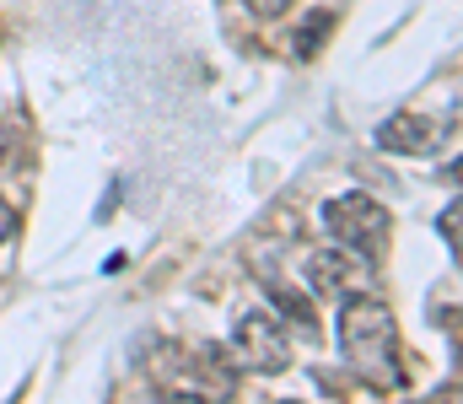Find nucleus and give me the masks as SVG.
I'll list each match as a JSON object with an SVG mask.
<instances>
[{
	"label": "nucleus",
	"mask_w": 463,
	"mask_h": 404,
	"mask_svg": "<svg viewBox=\"0 0 463 404\" xmlns=\"http://www.w3.org/2000/svg\"><path fill=\"white\" fill-rule=\"evenodd\" d=\"M248 11H253L259 22H275V16H286V11H291V0H248Z\"/></svg>",
	"instance_id": "nucleus-7"
},
{
	"label": "nucleus",
	"mask_w": 463,
	"mask_h": 404,
	"mask_svg": "<svg viewBox=\"0 0 463 404\" xmlns=\"http://www.w3.org/2000/svg\"><path fill=\"white\" fill-rule=\"evenodd\" d=\"M5 156H11V130H5V119H0V167H5Z\"/></svg>",
	"instance_id": "nucleus-9"
},
{
	"label": "nucleus",
	"mask_w": 463,
	"mask_h": 404,
	"mask_svg": "<svg viewBox=\"0 0 463 404\" xmlns=\"http://www.w3.org/2000/svg\"><path fill=\"white\" fill-rule=\"evenodd\" d=\"M361 275H366V269H361V259H355L350 249H313V254H307V280H313L318 291H350Z\"/></svg>",
	"instance_id": "nucleus-4"
},
{
	"label": "nucleus",
	"mask_w": 463,
	"mask_h": 404,
	"mask_svg": "<svg viewBox=\"0 0 463 404\" xmlns=\"http://www.w3.org/2000/svg\"><path fill=\"white\" fill-rule=\"evenodd\" d=\"M5 238H11V205L0 200V243H5Z\"/></svg>",
	"instance_id": "nucleus-8"
},
{
	"label": "nucleus",
	"mask_w": 463,
	"mask_h": 404,
	"mask_svg": "<svg viewBox=\"0 0 463 404\" xmlns=\"http://www.w3.org/2000/svg\"><path fill=\"white\" fill-rule=\"evenodd\" d=\"M329 27H335V11H313V16L302 22V38H297V54L307 60V54H313V49H318V43L329 38Z\"/></svg>",
	"instance_id": "nucleus-6"
},
{
	"label": "nucleus",
	"mask_w": 463,
	"mask_h": 404,
	"mask_svg": "<svg viewBox=\"0 0 463 404\" xmlns=\"http://www.w3.org/2000/svg\"><path fill=\"white\" fill-rule=\"evenodd\" d=\"M237 362H242L248 372H264V378L286 372V362H291L286 324L269 318V313H248V318L237 324Z\"/></svg>",
	"instance_id": "nucleus-3"
},
{
	"label": "nucleus",
	"mask_w": 463,
	"mask_h": 404,
	"mask_svg": "<svg viewBox=\"0 0 463 404\" xmlns=\"http://www.w3.org/2000/svg\"><path fill=\"white\" fill-rule=\"evenodd\" d=\"M340 345H345L350 367H355L372 389H399V383H404V372H399V329H393L388 302H377V296H350L345 313H340Z\"/></svg>",
	"instance_id": "nucleus-1"
},
{
	"label": "nucleus",
	"mask_w": 463,
	"mask_h": 404,
	"mask_svg": "<svg viewBox=\"0 0 463 404\" xmlns=\"http://www.w3.org/2000/svg\"><path fill=\"white\" fill-rule=\"evenodd\" d=\"M156 404H205L200 394H167V399H156Z\"/></svg>",
	"instance_id": "nucleus-10"
},
{
	"label": "nucleus",
	"mask_w": 463,
	"mask_h": 404,
	"mask_svg": "<svg viewBox=\"0 0 463 404\" xmlns=\"http://www.w3.org/2000/svg\"><path fill=\"white\" fill-rule=\"evenodd\" d=\"M377 146H383V151H399V156H415V151L431 146V125L415 119V114H399V119H388V125L377 130Z\"/></svg>",
	"instance_id": "nucleus-5"
},
{
	"label": "nucleus",
	"mask_w": 463,
	"mask_h": 404,
	"mask_svg": "<svg viewBox=\"0 0 463 404\" xmlns=\"http://www.w3.org/2000/svg\"><path fill=\"white\" fill-rule=\"evenodd\" d=\"M324 227L335 232V243L361 254V265H377L383 259V243H388V211L372 200V194H340L324 205Z\"/></svg>",
	"instance_id": "nucleus-2"
}]
</instances>
